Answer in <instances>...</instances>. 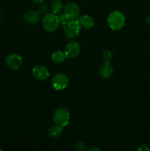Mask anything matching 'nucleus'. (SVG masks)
<instances>
[{
    "label": "nucleus",
    "instance_id": "1",
    "mask_svg": "<svg viewBox=\"0 0 150 151\" xmlns=\"http://www.w3.org/2000/svg\"><path fill=\"white\" fill-rule=\"evenodd\" d=\"M107 21L109 27L112 30L119 31L124 27L126 19L121 11L113 10L109 13Z\"/></svg>",
    "mask_w": 150,
    "mask_h": 151
},
{
    "label": "nucleus",
    "instance_id": "2",
    "mask_svg": "<svg viewBox=\"0 0 150 151\" xmlns=\"http://www.w3.org/2000/svg\"><path fill=\"white\" fill-rule=\"evenodd\" d=\"M42 26L46 32H55L60 26L57 15L53 13H48L44 15L42 19Z\"/></svg>",
    "mask_w": 150,
    "mask_h": 151
},
{
    "label": "nucleus",
    "instance_id": "3",
    "mask_svg": "<svg viewBox=\"0 0 150 151\" xmlns=\"http://www.w3.org/2000/svg\"><path fill=\"white\" fill-rule=\"evenodd\" d=\"M52 118L55 125L64 128L69 123L70 113L65 107H60L54 111Z\"/></svg>",
    "mask_w": 150,
    "mask_h": 151
},
{
    "label": "nucleus",
    "instance_id": "4",
    "mask_svg": "<svg viewBox=\"0 0 150 151\" xmlns=\"http://www.w3.org/2000/svg\"><path fill=\"white\" fill-rule=\"evenodd\" d=\"M81 26L76 19H71L65 26H63V32L65 36L69 39H72L79 35Z\"/></svg>",
    "mask_w": 150,
    "mask_h": 151
},
{
    "label": "nucleus",
    "instance_id": "5",
    "mask_svg": "<svg viewBox=\"0 0 150 151\" xmlns=\"http://www.w3.org/2000/svg\"><path fill=\"white\" fill-rule=\"evenodd\" d=\"M69 78L63 73H58L54 75L51 79V86L57 91L63 90L69 86Z\"/></svg>",
    "mask_w": 150,
    "mask_h": 151
},
{
    "label": "nucleus",
    "instance_id": "6",
    "mask_svg": "<svg viewBox=\"0 0 150 151\" xmlns=\"http://www.w3.org/2000/svg\"><path fill=\"white\" fill-rule=\"evenodd\" d=\"M81 51V46L78 41H71L68 43L64 48L66 58L68 59H73L79 55Z\"/></svg>",
    "mask_w": 150,
    "mask_h": 151
},
{
    "label": "nucleus",
    "instance_id": "7",
    "mask_svg": "<svg viewBox=\"0 0 150 151\" xmlns=\"http://www.w3.org/2000/svg\"><path fill=\"white\" fill-rule=\"evenodd\" d=\"M5 63L8 69L11 70H17L22 66L23 59L21 56L19 55V54L12 53L7 57Z\"/></svg>",
    "mask_w": 150,
    "mask_h": 151
},
{
    "label": "nucleus",
    "instance_id": "8",
    "mask_svg": "<svg viewBox=\"0 0 150 151\" xmlns=\"http://www.w3.org/2000/svg\"><path fill=\"white\" fill-rule=\"evenodd\" d=\"M32 74L38 81H45L49 77V72L47 67L42 64H38L32 69Z\"/></svg>",
    "mask_w": 150,
    "mask_h": 151
},
{
    "label": "nucleus",
    "instance_id": "9",
    "mask_svg": "<svg viewBox=\"0 0 150 151\" xmlns=\"http://www.w3.org/2000/svg\"><path fill=\"white\" fill-rule=\"evenodd\" d=\"M80 13L79 5L75 2H69L64 7V13H66L71 19H75Z\"/></svg>",
    "mask_w": 150,
    "mask_h": 151
},
{
    "label": "nucleus",
    "instance_id": "10",
    "mask_svg": "<svg viewBox=\"0 0 150 151\" xmlns=\"http://www.w3.org/2000/svg\"><path fill=\"white\" fill-rule=\"evenodd\" d=\"M24 19L29 24H35L38 23L41 19V13L38 10H27L24 15Z\"/></svg>",
    "mask_w": 150,
    "mask_h": 151
},
{
    "label": "nucleus",
    "instance_id": "11",
    "mask_svg": "<svg viewBox=\"0 0 150 151\" xmlns=\"http://www.w3.org/2000/svg\"><path fill=\"white\" fill-rule=\"evenodd\" d=\"M114 72V68L110 63V61H104L101 65L99 70V74L102 78H108L113 75Z\"/></svg>",
    "mask_w": 150,
    "mask_h": 151
},
{
    "label": "nucleus",
    "instance_id": "12",
    "mask_svg": "<svg viewBox=\"0 0 150 151\" xmlns=\"http://www.w3.org/2000/svg\"><path fill=\"white\" fill-rule=\"evenodd\" d=\"M79 24L84 29H90L93 28L95 24V21L93 17L88 16V15H82L78 19Z\"/></svg>",
    "mask_w": 150,
    "mask_h": 151
},
{
    "label": "nucleus",
    "instance_id": "13",
    "mask_svg": "<svg viewBox=\"0 0 150 151\" xmlns=\"http://www.w3.org/2000/svg\"><path fill=\"white\" fill-rule=\"evenodd\" d=\"M50 8L51 12L54 14H59L64 9L63 1L61 0H52L50 4Z\"/></svg>",
    "mask_w": 150,
    "mask_h": 151
},
{
    "label": "nucleus",
    "instance_id": "14",
    "mask_svg": "<svg viewBox=\"0 0 150 151\" xmlns=\"http://www.w3.org/2000/svg\"><path fill=\"white\" fill-rule=\"evenodd\" d=\"M63 128L62 127L59 126V125H55L54 126H51L49 128L48 130V135L51 138H58L63 131Z\"/></svg>",
    "mask_w": 150,
    "mask_h": 151
},
{
    "label": "nucleus",
    "instance_id": "15",
    "mask_svg": "<svg viewBox=\"0 0 150 151\" xmlns=\"http://www.w3.org/2000/svg\"><path fill=\"white\" fill-rule=\"evenodd\" d=\"M51 60L54 63H60L64 61V60L66 58L63 52L60 51V50H57V51L53 52V54L51 55Z\"/></svg>",
    "mask_w": 150,
    "mask_h": 151
},
{
    "label": "nucleus",
    "instance_id": "16",
    "mask_svg": "<svg viewBox=\"0 0 150 151\" xmlns=\"http://www.w3.org/2000/svg\"><path fill=\"white\" fill-rule=\"evenodd\" d=\"M57 16H58V19H59V22H60V25H62V26H65L68 22H69L71 19L66 14V13H59L57 14Z\"/></svg>",
    "mask_w": 150,
    "mask_h": 151
},
{
    "label": "nucleus",
    "instance_id": "17",
    "mask_svg": "<svg viewBox=\"0 0 150 151\" xmlns=\"http://www.w3.org/2000/svg\"><path fill=\"white\" fill-rule=\"evenodd\" d=\"M102 57L105 61H110L113 58V52L110 50H104L102 52Z\"/></svg>",
    "mask_w": 150,
    "mask_h": 151
},
{
    "label": "nucleus",
    "instance_id": "18",
    "mask_svg": "<svg viewBox=\"0 0 150 151\" xmlns=\"http://www.w3.org/2000/svg\"><path fill=\"white\" fill-rule=\"evenodd\" d=\"M49 10V7L48 4H45V3H41V4H40L39 6H38V11L41 13V15L46 14V13H48Z\"/></svg>",
    "mask_w": 150,
    "mask_h": 151
},
{
    "label": "nucleus",
    "instance_id": "19",
    "mask_svg": "<svg viewBox=\"0 0 150 151\" xmlns=\"http://www.w3.org/2000/svg\"><path fill=\"white\" fill-rule=\"evenodd\" d=\"M75 149L78 151H83L86 150V144L83 142H78L75 144Z\"/></svg>",
    "mask_w": 150,
    "mask_h": 151
},
{
    "label": "nucleus",
    "instance_id": "20",
    "mask_svg": "<svg viewBox=\"0 0 150 151\" xmlns=\"http://www.w3.org/2000/svg\"><path fill=\"white\" fill-rule=\"evenodd\" d=\"M150 150L149 147L145 144H141V145H139V147L137 148V150H140V151H149Z\"/></svg>",
    "mask_w": 150,
    "mask_h": 151
},
{
    "label": "nucleus",
    "instance_id": "21",
    "mask_svg": "<svg viewBox=\"0 0 150 151\" xmlns=\"http://www.w3.org/2000/svg\"><path fill=\"white\" fill-rule=\"evenodd\" d=\"M32 1H33L35 4H41V3H43L44 1V0H32Z\"/></svg>",
    "mask_w": 150,
    "mask_h": 151
},
{
    "label": "nucleus",
    "instance_id": "22",
    "mask_svg": "<svg viewBox=\"0 0 150 151\" xmlns=\"http://www.w3.org/2000/svg\"><path fill=\"white\" fill-rule=\"evenodd\" d=\"M88 150H93V151H101V150L100 148H99V147H91V148H89L88 149Z\"/></svg>",
    "mask_w": 150,
    "mask_h": 151
},
{
    "label": "nucleus",
    "instance_id": "23",
    "mask_svg": "<svg viewBox=\"0 0 150 151\" xmlns=\"http://www.w3.org/2000/svg\"><path fill=\"white\" fill-rule=\"evenodd\" d=\"M146 23L148 24L150 26V14H149L148 16H146Z\"/></svg>",
    "mask_w": 150,
    "mask_h": 151
}]
</instances>
